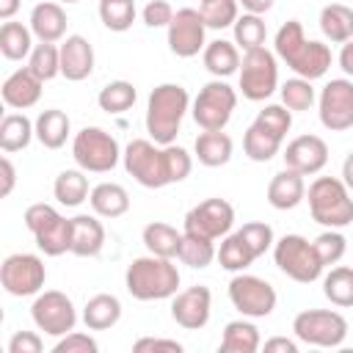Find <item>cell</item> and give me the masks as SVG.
<instances>
[{"mask_svg":"<svg viewBox=\"0 0 353 353\" xmlns=\"http://www.w3.org/2000/svg\"><path fill=\"white\" fill-rule=\"evenodd\" d=\"M124 287L135 301H165L179 292V270L168 256H135L127 265Z\"/></svg>","mask_w":353,"mask_h":353,"instance_id":"cell-1","label":"cell"},{"mask_svg":"<svg viewBox=\"0 0 353 353\" xmlns=\"http://www.w3.org/2000/svg\"><path fill=\"white\" fill-rule=\"evenodd\" d=\"M188 110H190L188 88H182L179 83L154 85L149 99H146V132H149V138L160 146L174 143Z\"/></svg>","mask_w":353,"mask_h":353,"instance_id":"cell-2","label":"cell"},{"mask_svg":"<svg viewBox=\"0 0 353 353\" xmlns=\"http://www.w3.org/2000/svg\"><path fill=\"white\" fill-rule=\"evenodd\" d=\"M306 199H309L312 221H317L320 226L345 229L353 223V199L342 176H317L309 185Z\"/></svg>","mask_w":353,"mask_h":353,"instance_id":"cell-3","label":"cell"},{"mask_svg":"<svg viewBox=\"0 0 353 353\" xmlns=\"http://www.w3.org/2000/svg\"><path fill=\"white\" fill-rule=\"evenodd\" d=\"M72 157L85 174H108L121 160L119 141L102 127H83L72 138Z\"/></svg>","mask_w":353,"mask_h":353,"instance_id":"cell-4","label":"cell"},{"mask_svg":"<svg viewBox=\"0 0 353 353\" xmlns=\"http://www.w3.org/2000/svg\"><path fill=\"white\" fill-rule=\"evenodd\" d=\"M121 163H124V171L143 188L157 190V188L171 185L168 165H165V149L154 143L152 138L130 141L121 152Z\"/></svg>","mask_w":353,"mask_h":353,"instance_id":"cell-5","label":"cell"},{"mask_svg":"<svg viewBox=\"0 0 353 353\" xmlns=\"http://www.w3.org/2000/svg\"><path fill=\"white\" fill-rule=\"evenodd\" d=\"M273 262L276 268L298 284H312L323 276V262L317 259L314 245L303 234H284L273 243Z\"/></svg>","mask_w":353,"mask_h":353,"instance_id":"cell-6","label":"cell"},{"mask_svg":"<svg viewBox=\"0 0 353 353\" xmlns=\"http://www.w3.org/2000/svg\"><path fill=\"white\" fill-rule=\"evenodd\" d=\"M292 334L312 347H339L347 339V320L334 309H303L292 317Z\"/></svg>","mask_w":353,"mask_h":353,"instance_id":"cell-7","label":"cell"},{"mask_svg":"<svg viewBox=\"0 0 353 353\" xmlns=\"http://www.w3.org/2000/svg\"><path fill=\"white\" fill-rule=\"evenodd\" d=\"M234 108H237V91L226 80L215 77L199 88V94L190 105V113L201 130H223L229 124Z\"/></svg>","mask_w":353,"mask_h":353,"instance_id":"cell-8","label":"cell"},{"mask_svg":"<svg viewBox=\"0 0 353 353\" xmlns=\"http://www.w3.org/2000/svg\"><path fill=\"white\" fill-rule=\"evenodd\" d=\"M240 94L248 102H265L279 88V66L276 55L265 47L243 52L240 61Z\"/></svg>","mask_w":353,"mask_h":353,"instance_id":"cell-9","label":"cell"},{"mask_svg":"<svg viewBox=\"0 0 353 353\" xmlns=\"http://www.w3.org/2000/svg\"><path fill=\"white\" fill-rule=\"evenodd\" d=\"M47 281L44 259L36 254H8L0 265V284L14 298L39 295Z\"/></svg>","mask_w":353,"mask_h":353,"instance_id":"cell-10","label":"cell"},{"mask_svg":"<svg viewBox=\"0 0 353 353\" xmlns=\"http://www.w3.org/2000/svg\"><path fill=\"white\" fill-rule=\"evenodd\" d=\"M30 317L39 331H44L47 336H55V339L74 331V325H77V309H74L72 298L61 290L39 292L30 306Z\"/></svg>","mask_w":353,"mask_h":353,"instance_id":"cell-11","label":"cell"},{"mask_svg":"<svg viewBox=\"0 0 353 353\" xmlns=\"http://www.w3.org/2000/svg\"><path fill=\"white\" fill-rule=\"evenodd\" d=\"M229 301L243 317H268L276 309V290L270 281L251 276V273H234L229 281Z\"/></svg>","mask_w":353,"mask_h":353,"instance_id":"cell-12","label":"cell"},{"mask_svg":"<svg viewBox=\"0 0 353 353\" xmlns=\"http://www.w3.org/2000/svg\"><path fill=\"white\" fill-rule=\"evenodd\" d=\"M320 124L331 132H345L353 127V80L334 77L323 85L317 97Z\"/></svg>","mask_w":353,"mask_h":353,"instance_id":"cell-13","label":"cell"},{"mask_svg":"<svg viewBox=\"0 0 353 353\" xmlns=\"http://www.w3.org/2000/svg\"><path fill=\"white\" fill-rule=\"evenodd\" d=\"M234 226V207L226 199H204L185 215V232L218 240L226 237Z\"/></svg>","mask_w":353,"mask_h":353,"instance_id":"cell-14","label":"cell"},{"mask_svg":"<svg viewBox=\"0 0 353 353\" xmlns=\"http://www.w3.org/2000/svg\"><path fill=\"white\" fill-rule=\"evenodd\" d=\"M165 30H168V50L176 58H193L207 47V39H204L207 25L201 19V11L196 8H179Z\"/></svg>","mask_w":353,"mask_h":353,"instance_id":"cell-15","label":"cell"},{"mask_svg":"<svg viewBox=\"0 0 353 353\" xmlns=\"http://www.w3.org/2000/svg\"><path fill=\"white\" fill-rule=\"evenodd\" d=\"M210 314H212V292L204 284L179 290L171 298V317L176 325L188 331H201L210 323Z\"/></svg>","mask_w":353,"mask_h":353,"instance_id":"cell-16","label":"cell"},{"mask_svg":"<svg viewBox=\"0 0 353 353\" xmlns=\"http://www.w3.org/2000/svg\"><path fill=\"white\" fill-rule=\"evenodd\" d=\"M284 168H292L303 176H314L328 163V143L320 135H298L284 149Z\"/></svg>","mask_w":353,"mask_h":353,"instance_id":"cell-17","label":"cell"},{"mask_svg":"<svg viewBox=\"0 0 353 353\" xmlns=\"http://www.w3.org/2000/svg\"><path fill=\"white\" fill-rule=\"evenodd\" d=\"M41 85H44V80H39L28 66H22L3 80L0 97L11 110H28L41 99Z\"/></svg>","mask_w":353,"mask_h":353,"instance_id":"cell-18","label":"cell"},{"mask_svg":"<svg viewBox=\"0 0 353 353\" xmlns=\"http://www.w3.org/2000/svg\"><path fill=\"white\" fill-rule=\"evenodd\" d=\"M94 72V47L85 36L74 33L66 36L61 44V74L72 83H80L85 77H91Z\"/></svg>","mask_w":353,"mask_h":353,"instance_id":"cell-19","label":"cell"},{"mask_svg":"<svg viewBox=\"0 0 353 353\" xmlns=\"http://www.w3.org/2000/svg\"><path fill=\"white\" fill-rule=\"evenodd\" d=\"M303 199H306L303 174H298L292 168L273 174V179L268 182V204L273 210H295Z\"/></svg>","mask_w":353,"mask_h":353,"instance_id":"cell-20","label":"cell"},{"mask_svg":"<svg viewBox=\"0 0 353 353\" xmlns=\"http://www.w3.org/2000/svg\"><path fill=\"white\" fill-rule=\"evenodd\" d=\"M66 11L61 3L55 0H47V3H36L33 11H30V30L39 41H61L63 33H66Z\"/></svg>","mask_w":353,"mask_h":353,"instance_id":"cell-21","label":"cell"},{"mask_svg":"<svg viewBox=\"0 0 353 353\" xmlns=\"http://www.w3.org/2000/svg\"><path fill=\"white\" fill-rule=\"evenodd\" d=\"M99 215H74L72 218V251L74 256H97L105 248V226Z\"/></svg>","mask_w":353,"mask_h":353,"instance_id":"cell-22","label":"cell"},{"mask_svg":"<svg viewBox=\"0 0 353 353\" xmlns=\"http://www.w3.org/2000/svg\"><path fill=\"white\" fill-rule=\"evenodd\" d=\"M298 77H306V80H317V77H325V72L331 69V47L325 41H317V39H306V44L301 47V52L287 63Z\"/></svg>","mask_w":353,"mask_h":353,"instance_id":"cell-23","label":"cell"},{"mask_svg":"<svg viewBox=\"0 0 353 353\" xmlns=\"http://www.w3.org/2000/svg\"><path fill=\"white\" fill-rule=\"evenodd\" d=\"M232 152H234V143L223 130H204V132H199V138L193 143L196 160L201 165H207V168L226 165L232 160Z\"/></svg>","mask_w":353,"mask_h":353,"instance_id":"cell-24","label":"cell"},{"mask_svg":"<svg viewBox=\"0 0 353 353\" xmlns=\"http://www.w3.org/2000/svg\"><path fill=\"white\" fill-rule=\"evenodd\" d=\"M88 204L99 218H121L130 210V193L119 182H99L91 188Z\"/></svg>","mask_w":353,"mask_h":353,"instance_id":"cell-25","label":"cell"},{"mask_svg":"<svg viewBox=\"0 0 353 353\" xmlns=\"http://www.w3.org/2000/svg\"><path fill=\"white\" fill-rule=\"evenodd\" d=\"M121 320V301L110 292H97L83 306V323L88 331H108Z\"/></svg>","mask_w":353,"mask_h":353,"instance_id":"cell-26","label":"cell"},{"mask_svg":"<svg viewBox=\"0 0 353 353\" xmlns=\"http://www.w3.org/2000/svg\"><path fill=\"white\" fill-rule=\"evenodd\" d=\"M201 58H204L207 72L212 77H221V80L229 77V74H234V72H240V61H243L240 58V47L234 41H226V39L207 41Z\"/></svg>","mask_w":353,"mask_h":353,"instance_id":"cell-27","label":"cell"},{"mask_svg":"<svg viewBox=\"0 0 353 353\" xmlns=\"http://www.w3.org/2000/svg\"><path fill=\"white\" fill-rule=\"evenodd\" d=\"M262 347L259 328L251 323V317H240L223 325L221 336V353H256Z\"/></svg>","mask_w":353,"mask_h":353,"instance_id":"cell-28","label":"cell"},{"mask_svg":"<svg viewBox=\"0 0 353 353\" xmlns=\"http://www.w3.org/2000/svg\"><path fill=\"white\" fill-rule=\"evenodd\" d=\"M72 132V121L63 110L58 108H47L36 116V141L44 146V149H61L66 143Z\"/></svg>","mask_w":353,"mask_h":353,"instance_id":"cell-29","label":"cell"},{"mask_svg":"<svg viewBox=\"0 0 353 353\" xmlns=\"http://www.w3.org/2000/svg\"><path fill=\"white\" fill-rule=\"evenodd\" d=\"M36 138V121H30L25 113H6L0 121V149L6 154L28 149V143Z\"/></svg>","mask_w":353,"mask_h":353,"instance_id":"cell-30","label":"cell"},{"mask_svg":"<svg viewBox=\"0 0 353 353\" xmlns=\"http://www.w3.org/2000/svg\"><path fill=\"white\" fill-rule=\"evenodd\" d=\"M141 240H143V245H146L149 254L176 259V256H179V245H182V232H176L171 223L152 221V223L143 226Z\"/></svg>","mask_w":353,"mask_h":353,"instance_id":"cell-31","label":"cell"},{"mask_svg":"<svg viewBox=\"0 0 353 353\" xmlns=\"http://www.w3.org/2000/svg\"><path fill=\"white\" fill-rule=\"evenodd\" d=\"M320 30L331 44H345L353 39V8L345 3H328L320 11Z\"/></svg>","mask_w":353,"mask_h":353,"instance_id":"cell-32","label":"cell"},{"mask_svg":"<svg viewBox=\"0 0 353 353\" xmlns=\"http://www.w3.org/2000/svg\"><path fill=\"white\" fill-rule=\"evenodd\" d=\"M33 240H36V248L44 256H61V254L72 251V218L58 215L44 229H39L33 234Z\"/></svg>","mask_w":353,"mask_h":353,"instance_id":"cell-33","label":"cell"},{"mask_svg":"<svg viewBox=\"0 0 353 353\" xmlns=\"http://www.w3.org/2000/svg\"><path fill=\"white\" fill-rule=\"evenodd\" d=\"M52 193L58 199V204L63 207H80L91 190H88V176L83 168H66L55 176V185H52Z\"/></svg>","mask_w":353,"mask_h":353,"instance_id":"cell-34","label":"cell"},{"mask_svg":"<svg viewBox=\"0 0 353 353\" xmlns=\"http://www.w3.org/2000/svg\"><path fill=\"white\" fill-rule=\"evenodd\" d=\"M215 256H218L215 240L182 229V245H179V256H176L182 265H188V268H193V270H204V268L212 265Z\"/></svg>","mask_w":353,"mask_h":353,"instance_id":"cell-35","label":"cell"},{"mask_svg":"<svg viewBox=\"0 0 353 353\" xmlns=\"http://www.w3.org/2000/svg\"><path fill=\"white\" fill-rule=\"evenodd\" d=\"M33 30L25 28L22 22H3L0 25V52L8 61H22L33 52Z\"/></svg>","mask_w":353,"mask_h":353,"instance_id":"cell-36","label":"cell"},{"mask_svg":"<svg viewBox=\"0 0 353 353\" xmlns=\"http://www.w3.org/2000/svg\"><path fill=\"white\" fill-rule=\"evenodd\" d=\"M243 152L254 163H268V160H273L281 152V138L273 135V132H268L265 127H259L254 121L245 130V135H243Z\"/></svg>","mask_w":353,"mask_h":353,"instance_id":"cell-37","label":"cell"},{"mask_svg":"<svg viewBox=\"0 0 353 353\" xmlns=\"http://www.w3.org/2000/svg\"><path fill=\"white\" fill-rule=\"evenodd\" d=\"M215 259L221 262L223 270H229V273H243L256 256H254V251L248 248V243H245L237 232H229L226 237H221V245H218V256H215Z\"/></svg>","mask_w":353,"mask_h":353,"instance_id":"cell-38","label":"cell"},{"mask_svg":"<svg viewBox=\"0 0 353 353\" xmlns=\"http://www.w3.org/2000/svg\"><path fill=\"white\" fill-rule=\"evenodd\" d=\"M323 295L339 306V309H350L353 306V268L347 265H336L323 276Z\"/></svg>","mask_w":353,"mask_h":353,"instance_id":"cell-39","label":"cell"},{"mask_svg":"<svg viewBox=\"0 0 353 353\" xmlns=\"http://www.w3.org/2000/svg\"><path fill=\"white\" fill-rule=\"evenodd\" d=\"M138 99V91L132 83L127 80H110L108 85H102L99 97H97V105L110 113V116H119V113H127Z\"/></svg>","mask_w":353,"mask_h":353,"instance_id":"cell-40","label":"cell"},{"mask_svg":"<svg viewBox=\"0 0 353 353\" xmlns=\"http://www.w3.org/2000/svg\"><path fill=\"white\" fill-rule=\"evenodd\" d=\"M28 69L44 83L58 77L61 74V47L52 41H39L33 47V52L28 55Z\"/></svg>","mask_w":353,"mask_h":353,"instance_id":"cell-41","label":"cell"},{"mask_svg":"<svg viewBox=\"0 0 353 353\" xmlns=\"http://www.w3.org/2000/svg\"><path fill=\"white\" fill-rule=\"evenodd\" d=\"M234 30V44L248 52V50H256V47H265V36H268V28H265V19L259 14H243L237 17V22L232 25Z\"/></svg>","mask_w":353,"mask_h":353,"instance_id":"cell-42","label":"cell"},{"mask_svg":"<svg viewBox=\"0 0 353 353\" xmlns=\"http://www.w3.org/2000/svg\"><path fill=\"white\" fill-rule=\"evenodd\" d=\"M99 19L113 33L130 30L135 22V0H99Z\"/></svg>","mask_w":353,"mask_h":353,"instance_id":"cell-43","label":"cell"},{"mask_svg":"<svg viewBox=\"0 0 353 353\" xmlns=\"http://www.w3.org/2000/svg\"><path fill=\"white\" fill-rule=\"evenodd\" d=\"M199 11H201V19H204L207 28L223 30V28H232L237 22L240 3L237 0H201Z\"/></svg>","mask_w":353,"mask_h":353,"instance_id":"cell-44","label":"cell"},{"mask_svg":"<svg viewBox=\"0 0 353 353\" xmlns=\"http://www.w3.org/2000/svg\"><path fill=\"white\" fill-rule=\"evenodd\" d=\"M279 94H281V105L292 113H301V110H309L314 105V88H312V80L306 77H292L287 80L284 85H279Z\"/></svg>","mask_w":353,"mask_h":353,"instance_id":"cell-45","label":"cell"},{"mask_svg":"<svg viewBox=\"0 0 353 353\" xmlns=\"http://www.w3.org/2000/svg\"><path fill=\"white\" fill-rule=\"evenodd\" d=\"M303 44H306V33H303V25H301L298 19H287V22L276 30L273 47H276V55H279L284 63H290V61L301 52Z\"/></svg>","mask_w":353,"mask_h":353,"instance_id":"cell-46","label":"cell"},{"mask_svg":"<svg viewBox=\"0 0 353 353\" xmlns=\"http://www.w3.org/2000/svg\"><path fill=\"white\" fill-rule=\"evenodd\" d=\"M312 245H314L317 259L323 262V268L336 265V262L345 256V251H347V240H345V234H342L339 229H325V232H320V234L312 240Z\"/></svg>","mask_w":353,"mask_h":353,"instance_id":"cell-47","label":"cell"},{"mask_svg":"<svg viewBox=\"0 0 353 353\" xmlns=\"http://www.w3.org/2000/svg\"><path fill=\"white\" fill-rule=\"evenodd\" d=\"M237 234L248 243V248L254 251V256H262V254L270 251L273 243H276L273 229H270V223H265V221H248V223H243V226L237 229Z\"/></svg>","mask_w":353,"mask_h":353,"instance_id":"cell-48","label":"cell"},{"mask_svg":"<svg viewBox=\"0 0 353 353\" xmlns=\"http://www.w3.org/2000/svg\"><path fill=\"white\" fill-rule=\"evenodd\" d=\"M259 127H265L268 132H273V135H279L281 141L287 138V132H290V127H292V110H287L284 105H265L259 113H256V119H254Z\"/></svg>","mask_w":353,"mask_h":353,"instance_id":"cell-49","label":"cell"},{"mask_svg":"<svg viewBox=\"0 0 353 353\" xmlns=\"http://www.w3.org/2000/svg\"><path fill=\"white\" fill-rule=\"evenodd\" d=\"M163 149H165V165H168L171 185L188 179V176H190V168H193V157H190L182 146H176V143H168V146H163Z\"/></svg>","mask_w":353,"mask_h":353,"instance_id":"cell-50","label":"cell"},{"mask_svg":"<svg viewBox=\"0 0 353 353\" xmlns=\"http://www.w3.org/2000/svg\"><path fill=\"white\" fill-rule=\"evenodd\" d=\"M52 353H99V345L91 334L69 331V334L58 336V342L52 345Z\"/></svg>","mask_w":353,"mask_h":353,"instance_id":"cell-51","label":"cell"},{"mask_svg":"<svg viewBox=\"0 0 353 353\" xmlns=\"http://www.w3.org/2000/svg\"><path fill=\"white\" fill-rule=\"evenodd\" d=\"M174 14H176V11L171 8L168 0H149V3L143 6V11H141L146 28H168L171 19H174Z\"/></svg>","mask_w":353,"mask_h":353,"instance_id":"cell-52","label":"cell"},{"mask_svg":"<svg viewBox=\"0 0 353 353\" xmlns=\"http://www.w3.org/2000/svg\"><path fill=\"white\" fill-rule=\"evenodd\" d=\"M61 212L52 207V204H44V201H39V204H30L28 210H25V226H28V232L30 234H36L39 229H44L50 221H55Z\"/></svg>","mask_w":353,"mask_h":353,"instance_id":"cell-53","label":"cell"},{"mask_svg":"<svg viewBox=\"0 0 353 353\" xmlns=\"http://www.w3.org/2000/svg\"><path fill=\"white\" fill-rule=\"evenodd\" d=\"M135 353H182V342L176 339H163V336H141L132 342Z\"/></svg>","mask_w":353,"mask_h":353,"instance_id":"cell-54","label":"cell"},{"mask_svg":"<svg viewBox=\"0 0 353 353\" xmlns=\"http://www.w3.org/2000/svg\"><path fill=\"white\" fill-rule=\"evenodd\" d=\"M44 342L36 331H17L8 339V353H41Z\"/></svg>","mask_w":353,"mask_h":353,"instance_id":"cell-55","label":"cell"},{"mask_svg":"<svg viewBox=\"0 0 353 353\" xmlns=\"http://www.w3.org/2000/svg\"><path fill=\"white\" fill-rule=\"evenodd\" d=\"M262 350L265 353H298V342L287 336H270L262 342Z\"/></svg>","mask_w":353,"mask_h":353,"instance_id":"cell-56","label":"cell"},{"mask_svg":"<svg viewBox=\"0 0 353 353\" xmlns=\"http://www.w3.org/2000/svg\"><path fill=\"white\" fill-rule=\"evenodd\" d=\"M0 168H3V188H0V196H11L14 182H17V168H14V163H11L8 154L0 157Z\"/></svg>","mask_w":353,"mask_h":353,"instance_id":"cell-57","label":"cell"},{"mask_svg":"<svg viewBox=\"0 0 353 353\" xmlns=\"http://www.w3.org/2000/svg\"><path fill=\"white\" fill-rule=\"evenodd\" d=\"M339 69L353 80V39H347L339 50Z\"/></svg>","mask_w":353,"mask_h":353,"instance_id":"cell-58","label":"cell"},{"mask_svg":"<svg viewBox=\"0 0 353 353\" xmlns=\"http://www.w3.org/2000/svg\"><path fill=\"white\" fill-rule=\"evenodd\" d=\"M240 6H243V11H248V14H265V11H270L273 8V3L276 0H237Z\"/></svg>","mask_w":353,"mask_h":353,"instance_id":"cell-59","label":"cell"},{"mask_svg":"<svg viewBox=\"0 0 353 353\" xmlns=\"http://www.w3.org/2000/svg\"><path fill=\"white\" fill-rule=\"evenodd\" d=\"M19 6H22V0H0V19L3 22L14 19V14L19 11Z\"/></svg>","mask_w":353,"mask_h":353,"instance_id":"cell-60","label":"cell"},{"mask_svg":"<svg viewBox=\"0 0 353 353\" xmlns=\"http://www.w3.org/2000/svg\"><path fill=\"white\" fill-rule=\"evenodd\" d=\"M342 182L350 188V193H353V152L345 157V163H342Z\"/></svg>","mask_w":353,"mask_h":353,"instance_id":"cell-61","label":"cell"},{"mask_svg":"<svg viewBox=\"0 0 353 353\" xmlns=\"http://www.w3.org/2000/svg\"><path fill=\"white\" fill-rule=\"evenodd\" d=\"M55 3H61V6H63V3H66V6H72V3H80V0H55Z\"/></svg>","mask_w":353,"mask_h":353,"instance_id":"cell-62","label":"cell"}]
</instances>
